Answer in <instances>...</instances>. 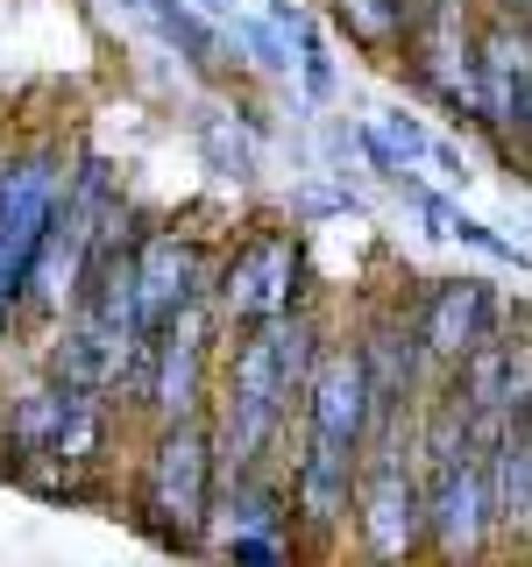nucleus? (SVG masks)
I'll return each mask as SVG.
<instances>
[{
  "mask_svg": "<svg viewBox=\"0 0 532 567\" xmlns=\"http://www.w3.org/2000/svg\"><path fill=\"white\" fill-rule=\"evenodd\" d=\"M235 43L248 50V58H256V71H291V35H284L270 14H235Z\"/></svg>",
  "mask_w": 532,
  "mask_h": 567,
  "instance_id": "17",
  "label": "nucleus"
},
{
  "mask_svg": "<svg viewBox=\"0 0 532 567\" xmlns=\"http://www.w3.org/2000/svg\"><path fill=\"white\" fill-rule=\"evenodd\" d=\"M419 468H426V546L448 567H469L497 532L490 504V440L469 425L448 383L433 390L419 419Z\"/></svg>",
  "mask_w": 532,
  "mask_h": 567,
  "instance_id": "1",
  "label": "nucleus"
},
{
  "mask_svg": "<svg viewBox=\"0 0 532 567\" xmlns=\"http://www.w3.org/2000/svg\"><path fill=\"white\" fill-rule=\"evenodd\" d=\"M298 284H306V248H298V235H284V227L248 235L221 262V277H213L221 333H248V327H270V319L298 312Z\"/></svg>",
  "mask_w": 532,
  "mask_h": 567,
  "instance_id": "6",
  "label": "nucleus"
},
{
  "mask_svg": "<svg viewBox=\"0 0 532 567\" xmlns=\"http://www.w3.org/2000/svg\"><path fill=\"white\" fill-rule=\"evenodd\" d=\"M200 142L221 177H256V150H248V135H227V114H200Z\"/></svg>",
  "mask_w": 532,
  "mask_h": 567,
  "instance_id": "16",
  "label": "nucleus"
},
{
  "mask_svg": "<svg viewBox=\"0 0 532 567\" xmlns=\"http://www.w3.org/2000/svg\"><path fill=\"white\" fill-rule=\"evenodd\" d=\"M334 14L362 35V43H412V8L405 0H334Z\"/></svg>",
  "mask_w": 532,
  "mask_h": 567,
  "instance_id": "15",
  "label": "nucleus"
},
{
  "mask_svg": "<svg viewBox=\"0 0 532 567\" xmlns=\"http://www.w3.org/2000/svg\"><path fill=\"white\" fill-rule=\"evenodd\" d=\"M142 14L156 22V35H164L171 50H185L192 71H221V35H213L200 14L185 8V0H142Z\"/></svg>",
  "mask_w": 532,
  "mask_h": 567,
  "instance_id": "13",
  "label": "nucleus"
},
{
  "mask_svg": "<svg viewBox=\"0 0 532 567\" xmlns=\"http://www.w3.org/2000/svg\"><path fill=\"white\" fill-rule=\"evenodd\" d=\"M412 312H419V341H426V362H433V383L454 377V369L475 354V341H490V333L504 327L483 277H448V284H433V291H426Z\"/></svg>",
  "mask_w": 532,
  "mask_h": 567,
  "instance_id": "10",
  "label": "nucleus"
},
{
  "mask_svg": "<svg viewBox=\"0 0 532 567\" xmlns=\"http://www.w3.org/2000/svg\"><path fill=\"white\" fill-rule=\"evenodd\" d=\"M227 369H221V419H213V440H221V475H248L263 468L291 419V377H284V319L270 327L227 333Z\"/></svg>",
  "mask_w": 532,
  "mask_h": 567,
  "instance_id": "2",
  "label": "nucleus"
},
{
  "mask_svg": "<svg viewBox=\"0 0 532 567\" xmlns=\"http://www.w3.org/2000/svg\"><path fill=\"white\" fill-rule=\"evenodd\" d=\"M483 128L511 156H532V29L511 14L483 35Z\"/></svg>",
  "mask_w": 532,
  "mask_h": 567,
  "instance_id": "9",
  "label": "nucleus"
},
{
  "mask_svg": "<svg viewBox=\"0 0 532 567\" xmlns=\"http://www.w3.org/2000/svg\"><path fill=\"white\" fill-rule=\"evenodd\" d=\"M64 185L71 177H64L58 150H29V156L0 164V333L29 306V284H35V262H43Z\"/></svg>",
  "mask_w": 532,
  "mask_h": 567,
  "instance_id": "5",
  "label": "nucleus"
},
{
  "mask_svg": "<svg viewBox=\"0 0 532 567\" xmlns=\"http://www.w3.org/2000/svg\"><path fill=\"white\" fill-rule=\"evenodd\" d=\"M355 532H362V554L377 567H405L426 546V468H419V425L377 419L355 475Z\"/></svg>",
  "mask_w": 532,
  "mask_h": 567,
  "instance_id": "3",
  "label": "nucleus"
},
{
  "mask_svg": "<svg viewBox=\"0 0 532 567\" xmlns=\"http://www.w3.org/2000/svg\"><path fill=\"white\" fill-rule=\"evenodd\" d=\"M490 504H497V532L532 546V425H497L490 433Z\"/></svg>",
  "mask_w": 532,
  "mask_h": 567,
  "instance_id": "12",
  "label": "nucleus"
},
{
  "mask_svg": "<svg viewBox=\"0 0 532 567\" xmlns=\"http://www.w3.org/2000/svg\"><path fill=\"white\" fill-rule=\"evenodd\" d=\"M270 22L298 43V85H306V100H334V64H327V43H319V29L291 8V0H270Z\"/></svg>",
  "mask_w": 532,
  "mask_h": 567,
  "instance_id": "14",
  "label": "nucleus"
},
{
  "mask_svg": "<svg viewBox=\"0 0 532 567\" xmlns=\"http://www.w3.org/2000/svg\"><path fill=\"white\" fill-rule=\"evenodd\" d=\"M213 8H227V14H235V0H213Z\"/></svg>",
  "mask_w": 532,
  "mask_h": 567,
  "instance_id": "19",
  "label": "nucleus"
},
{
  "mask_svg": "<svg viewBox=\"0 0 532 567\" xmlns=\"http://www.w3.org/2000/svg\"><path fill=\"white\" fill-rule=\"evenodd\" d=\"M221 504V440L206 419H177L156 425V447L142 461V518L150 532L192 546L206 539V518Z\"/></svg>",
  "mask_w": 532,
  "mask_h": 567,
  "instance_id": "4",
  "label": "nucleus"
},
{
  "mask_svg": "<svg viewBox=\"0 0 532 567\" xmlns=\"http://www.w3.org/2000/svg\"><path fill=\"white\" fill-rule=\"evenodd\" d=\"M200 291H213V277L200 270V248L185 235H142L135 241V312H142V354L156 348V333Z\"/></svg>",
  "mask_w": 532,
  "mask_h": 567,
  "instance_id": "11",
  "label": "nucleus"
},
{
  "mask_svg": "<svg viewBox=\"0 0 532 567\" xmlns=\"http://www.w3.org/2000/svg\"><path fill=\"white\" fill-rule=\"evenodd\" d=\"M227 567H291V539L284 532H235L227 539Z\"/></svg>",
  "mask_w": 532,
  "mask_h": 567,
  "instance_id": "18",
  "label": "nucleus"
},
{
  "mask_svg": "<svg viewBox=\"0 0 532 567\" xmlns=\"http://www.w3.org/2000/svg\"><path fill=\"white\" fill-rule=\"evenodd\" d=\"M369 433H377V390H369L362 348H327L306 398V447L341 461V468H362Z\"/></svg>",
  "mask_w": 532,
  "mask_h": 567,
  "instance_id": "8",
  "label": "nucleus"
},
{
  "mask_svg": "<svg viewBox=\"0 0 532 567\" xmlns=\"http://www.w3.org/2000/svg\"><path fill=\"white\" fill-rule=\"evenodd\" d=\"M8 440L22 461H64V468H93L100 440H106V398L100 390H71L50 377L43 390L14 398L8 412Z\"/></svg>",
  "mask_w": 532,
  "mask_h": 567,
  "instance_id": "7",
  "label": "nucleus"
}]
</instances>
